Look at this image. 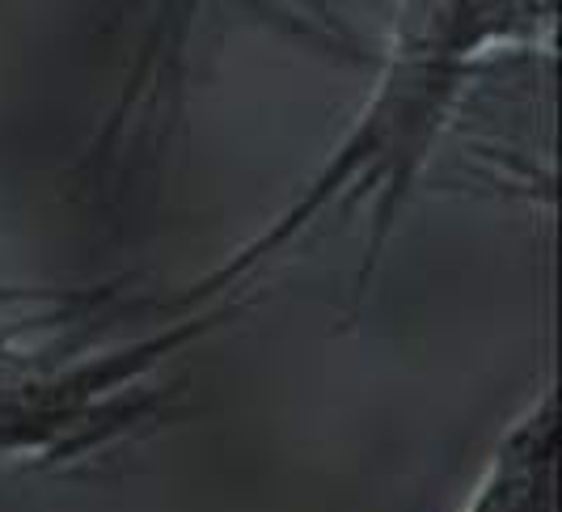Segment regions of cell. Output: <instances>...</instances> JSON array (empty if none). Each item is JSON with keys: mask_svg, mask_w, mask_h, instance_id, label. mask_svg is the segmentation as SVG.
<instances>
[{"mask_svg": "<svg viewBox=\"0 0 562 512\" xmlns=\"http://www.w3.org/2000/svg\"><path fill=\"white\" fill-rule=\"evenodd\" d=\"M533 18V0H406L397 18V43L390 47L385 81L376 86V98L356 123V136L338 148L335 166L322 174L296 212H288L262 242L228 263V271H216L195 301L207 292L237 285L262 258L280 246L288 233H296L305 216L317 212V203L330 200L338 187H368L372 178H390V187H402L406 170L419 162L423 144L431 141V127L449 107L457 77L486 43L504 38L516 26Z\"/></svg>", "mask_w": 562, "mask_h": 512, "instance_id": "6da1fadb", "label": "cell"}, {"mask_svg": "<svg viewBox=\"0 0 562 512\" xmlns=\"http://www.w3.org/2000/svg\"><path fill=\"white\" fill-rule=\"evenodd\" d=\"M195 335L191 322L111 356L64 369H13L0 377V461H72L114 441L144 415L140 372Z\"/></svg>", "mask_w": 562, "mask_h": 512, "instance_id": "7a4b0ae2", "label": "cell"}, {"mask_svg": "<svg viewBox=\"0 0 562 512\" xmlns=\"http://www.w3.org/2000/svg\"><path fill=\"white\" fill-rule=\"evenodd\" d=\"M554 454L559 415L554 390L546 386L495 441L482 475L457 512H554Z\"/></svg>", "mask_w": 562, "mask_h": 512, "instance_id": "3957f363", "label": "cell"}, {"mask_svg": "<svg viewBox=\"0 0 562 512\" xmlns=\"http://www.w3.org/2000/svg\"><path fill=\"white\" fill-rule=\"evenodd\" d=\"M182 9H187V0H166V4H161V18H153V43L144 47L136 86H140L144 77H157V64H161V56H166V43H173V30H178ZM136 86H132V93H136Z\"/></svg>", "mask_w": 562, "mask_h": 512, "instance_id": "277c9868", "label": "cell"}]
</instances>
